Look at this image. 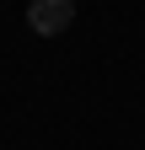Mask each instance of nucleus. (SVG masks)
<instances>
[{
    "label": "nucleus",
    "mask_w": 145,
    "mask_h": 150,
    "mask_svg": "<svg viewBox=\"0 0 145 150\" xmlns=\"http://www.w3.org/2000/svg\"><path fill=\"white\" fill-rule=\"evenodd\" d=\"M75 22V0H27V27L38 38H59Z\"/></svg>",
    "instance_id": "nucleus-1"
}]
</instances>
